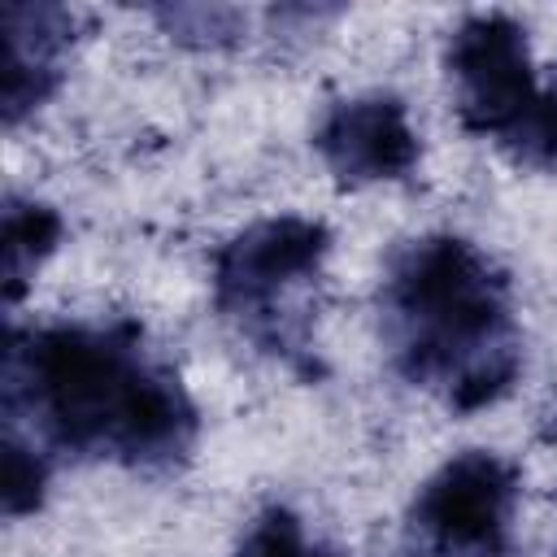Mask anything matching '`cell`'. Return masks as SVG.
<instances>
[{
    "mask_svg": "<svg viewBox=\"0 0 557 557\" xmlns=\"http://www.w3.org/2000/svg\"><path fill=\"white\" fill-rule=\"evenodd\" d=\"M513 492V470L496 453L470 448L422 487L418 527L448 557H492L505 535Z\"/></svg>",
    "mask_w": 557,
    "mask_h": 557,
    "instance_id": "obj_4",
    "label": "cell"
},
{
    "mask_svg": "<svg viewBox=\"0 0 557 557\" xmlns=\"http://www.w3.org/2000/svg\"><path fill=\"white\" fill-rule=\"evenodd\" d=\"M448 65L457 78L461 122L479 135L518 139V131L531 122L540 104L527 35L518 30V22L500 13L470 17L448 44Z\"/></svg>",
    "mask_w": 557,
    "mask_h": 557,
    "instance_id": "obj_3",
    "label": "cell"
},
{
    "mask_svg": "<svg viewBox=\"0 0 557 557\" xmlns=\"http://www.w3.org/2000/svg\"><path fill=\"white\" fill-rule=\"evenodd\" d=\"M30 383L44 422L78 448L126 457L174 453L191 426L183 392L144 366L139 348L113 331H44L30 344Z\"/></svg>",
    "mask_w": 557,
    "mask_h": 557,
    "instance_id": "obj_2",
    "label": "cell"
},
{
    "mask_svg": "<svg viewBox=\"0 0 557 557\" xmlns=\"http://www.w3.org/2000/svg\"><path fill=\"white\" fill-rule=\"evenodd\" d=\"M322 252H326L322 222H309V218L252 222L218 252V270H213L218 300L239 318L265 313L292 283L318 270Z\"/></svg>",
    "mask_w": 557,
    "mask_h": 557,
    "instance_id": "obj_5",
    "label": "cell"
},
{
    "mask_svg": "<svg viewBox=\"0 0 557 557\" xmlns=\"http://www.w3.org/2000/svg\"><path fill=\"white\" fill-rule=\"evenodd\" d=\"M57 231H61V222L44 205H13L4 213L0 257H4V287H9V296H17L26 274H35V265L52 252Z\"/></svg>",
    "mask_w": 557,
    "mask_h": 557,
    "instance_id": "obj_7",
    "label": "cell"
},
{
    "mask_svg": "<svg viewBox=\"0 0 557 557\" xmlns=\"http://www.w3.org/2000/svg\"><path fill=\"white\" fill-rule=\"evenodd\" d=\"M318 148L326 165L348 183L400 178L418 161V135L405 109L383 96L335 104L318 126Z\"/></svg>",
    "mask_w": 557,
    "mask_h": 557,
    "instance_id": "obj_6",
    "label": "cell"
},
{
    "mask_svg": "<svg viewBox=\"0 0 557 557\" xmlns=\"http://www.w3.org/2000/svg\"><path fill=\"white\" fill-rule=\"evenodd\" d=\"M518 139H522L527 148H540L544 157L557 161V96H548V100L535 104V113H531V122L518 131Z\"/></svg>",
    "mask_w": 557,
    "mask_h": 557,
    "instance_id": "obj_9",
    "label": "cell"
},
{
    "mask_svg": "<svg viewBox=\"0 0 557 557\" xmlns=\"http://www.w3.org/2000/svg\"><path fill=\"white\" fill-rule=\"evenodd\" d=\"M287 557H318V553H309V548H305V540H300V544H296V548H292Z\"/></svg>",
    "mask_w": 557,
    "mask_h": 557,
    "instance_id": "obj_10",
    "label": "cell"
},
{
    "mask_svg": "<svg viewBox=\"0 0 557 557\" xmlns=\"http://www.w3.org/2000/svg\"><path fill=\"white\" fill-rule=\"evenodd\" d=\"M39 487H44V466L35 461V453L9 444L4 453V509L22 513L39 505Z\"/></svg>",
    "mask_w": 557,
    "mask_h": 557,
    "instance_id": "obj_8",
    "label": "cell"
},
{
    "mask_svg": "<svg viewBox=\"0 0 557 557\" xmlns=\"http://www.w3.org/2000/svg\"><path fill=\"white\" fill-rule=\"evenodd\" d=\"M392 309L405 331V370L444 387L448 405L479 409L509 387L518 361L505 287L470 244H418L392 274Z\"/></svg>",
    "mask_w": 557,
    "mask_h": 557,
    "instance_id": "obj_1",
    "label": "cell"
}]
</instances>
